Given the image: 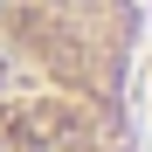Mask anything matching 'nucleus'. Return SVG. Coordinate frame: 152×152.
<instances>
[{
	"label": "nucleus",
	"instance_id": "1",
	"mask_svg": "<svg viewBox=\"0 0 152 152\" xmlns=\"http://www.w3.org/2000/svg\"><path fill=\"white\" fill-rule=\"evenodd\" d=\"M0 152H152V0H0Z\"/></svg>",
	"mask_w": 152,
	"mask_h": 152
}]
</instances>
